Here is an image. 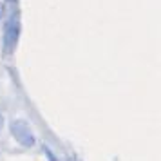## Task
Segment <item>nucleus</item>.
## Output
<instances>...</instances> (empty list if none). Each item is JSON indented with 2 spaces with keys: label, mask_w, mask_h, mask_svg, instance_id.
I'll return each mask as SVG.
<instances>
[{
  "label": "nucleus",
  "mask_w": 161,
  "mask_h": 161,
  "mask_svg": "<svg viewBox=\"0 0 161 161\" xmlns=\"http://www.w3.org/2000/svg\"><path fill=\"white\" fill-rule=\"evenodd\" d=\"M9 129H11V136L20 143L22 147H33L35 145V136H33V132H31L29 125L25 123L24 119H16L13 123L9 125Z\"/></svg>",
  "instance_id": "f257e3e1"
},
{
  "label": "nucleus",
  "mask_w": 161,
  "mask_h": 161,
  "mask_svg": "<svg viewBox=\"0 0 161 161\" xmlns=\"http://www.w3.org/2000/svg\"><path fill=\"white\" fill-rule=\"evenodd\" d=\"M18 29H20L18 18L13 16L8 22V27H6V47H8V51H13V49H15L16 38H18Z\"/></svg>",
  "instance_id": "f03ea898"
}]
</instances>
